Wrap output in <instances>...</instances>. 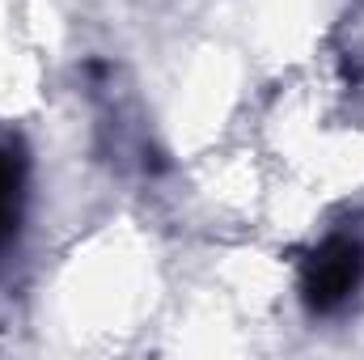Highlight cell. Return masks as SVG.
Returning a JSON list of instances; mask_svg holds the SVG:
<instances>
[{
	"mask_svg": "<svg viewBox=\"0 0 364 360\" xmlns=\"http://www.w3.org/2000/svg\"><path fill=\"white\" fill-rule=\"evenodd\" d=\"M360 280H364V242L348 238V233H335L305 259L301 292H305L309 309L331 314L360 288Z\"/></svg>",
	"mask_w": 364,
	"mask_h": 360,
	"instance_id": "cell-1",
	"label": "cell"
},
{
	"mask_svg": "<svg viewBox=\"0 0 364 360\" xmlns=\"http://www.w3.org/2000/svg\"><path fill=\"white\" fill-rule=\"evenodd\" d=\"M17 195H21V174L13 153L0 149V246L9 242V233L17 229Z\"/></svg>",
	"mask_w": 364,
	"mask_h": 360,
	"instance_id": "cell-2",
	"label": "cell"
}]
</instances>
